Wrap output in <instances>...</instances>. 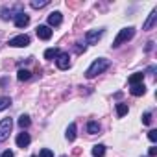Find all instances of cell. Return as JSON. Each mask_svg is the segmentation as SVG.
I'll return each mask as SVG.
<instances>
[{
	"mask_svg": "<svg viewBox=\"0 0 157 157\" xmlns=\"http://www.w3.org/2000/svg\"><path fill=\"white\" fill-rule=\"evenodd\" d=\"M151 48H153V41H150V43H148V46H146V52H150Z\"/></svg>",
	"mask_w": 157,
	"mask_h": 157,
	"instance_id": "f1b7e54d",
	"label": "cell"
},
{
	"mask_svg": "<svg viewBox=\"0 0 157 157\" xmlns=\"http://www.w3.org/2000/svg\"><path fill=\"white\" fill-rule=\"evenodd\" d=\"M61 22H63V17H61L59 11H54V13L48 15V24H50V26H59Z\"/></svg>",
	"mask_w": 157,
	"mask_h": 157,
	"instance_id": "9c48e42d",
	"label": "cell"
},
{
	"mask_svg": "<svg viewBox=\"0 0 157 157\" xmlns=\"http://www.w3.org/2000/svg\"><path fill=\"white\" fill-rule=\"evenodd\" d=\"M39 157H54V153H52V150L43 148V150H41V153H39Z\"/></svg>",
	"mask_w": 157,
	"mask_h": 157,
	"instance_id": "cb8c5ba5",
	"label": "cell"
},
{
	"mask_svg": "<svg viewBox=\"0 0 157 157\" xmlns=\"http://www.w3.org/2000/svg\"><path fill=\"white\" fill-rule=\"evenodd\" d=\"M28 24H30V17H28L24 11H21V13L15 15V26H17V28H24V26H28Z\"/></svg>",
	"mask_w": 157,
	"mask_h": 157,
	"instance_id": "52a82bcc",
	"label": "cell"
},
{
	"mask_svg": "<svg viewBox=\"0 0 157 157\" xmlns=\"http://www.w3.org/2000/svg\"><path fill=\"white\" fill-rule=\"evenodd\" d=\"M11 128H13V120L11 118H2V120H0V142L10 137Z\"/></svg>",
	"mask_w": 157,
	"mask_h": 157,
	"instance_id": "3957f363",
	"label": "cell"
},
{
	"mask_svg": "<svg viewBox=\"0 0 157 157\" xmlns=\"http://www.w3.org/2000/svg\"><path fill=\"white\" fill-rule=\"evenodd\" d=\"M87 131H89L91 135H96V133H100V131H102V126H100L96 120H91V122L87 124Z\"/></svg>",
	"mask_w": 157,
	"mask_h": 157,
	"instance_id": "5bb4252c",
	"label": "cell"
},
{
	"mask_svg": "<svg viewBox=\"0 0 157 157\" xmlns=\"http://www.w3.org/2000/svg\"><path fill=\"white\" fill-rule=\"evenodd\" d=\"M109 59H105V57H100V59H94L93 61V65L87 68V72H85V76L87 78H94V76H98V74H102L105 68H109Z\"/></svg>",
	"mask_w": 157,
	"mask_h": 157,
	"instance_id": "6da1fadb",
	"label": "cell"
},
{
	"mask_svg": "<svg viewBox=\"0 0 157 157\" xmlns=\"http://www.w3.org/2000/svg\"><path fill=\"white\" fill-rule=\"evenodd\" d=\"M35 33H37V37L43 39V41H48V39L52 37V30H50L48 26H37Z\"/></svg>",
	"mask_w": 157,
	"mask_h": 157,
	"instance_id": "ba28073f",
	"label": "cell"
},
{
	"mask_svg": "<svg viewBox=\"0 0 157 157\" xmlns=\"http://www.w3.org/2000/svg\"><path fill=\"white\" fill-rule=\"evenodd\" d=\"M129 93H131L133 96H142V94L146 93V87H144V83H139V85H131Z\"/></svg>",
	"mask_w": 157,
	"mask_h": 157,
	"instance_id": "4fadbf2b",
	"label": "cell"
},
{
	"mask_svg": "<svg viewBox=\"0 0 157 157\" xmlns=\"http://www.w3.org/2000/svg\"><path fill=\"white\" fill-rule=\"evenodd\" d=\"M142 124H144V126H150V124H151V115H150V113H144V115H142Z\"/></svg>",
	"mask_w": 157,
	"mask_h": 157,
	"instance_id": "603a6c76",
	"label": "cell"
},
{
	"mask_svg": "<svg viewBox=\"0 0 157 157\" xmlns=\"http://www.w3.org/2000/svg\"><path fill=\"white\" fill-rule=\"evenodd\" d=\"M102 35H104V30H91V32L85 33V43L87 44H96L102 39Z\"/></svg>",
	"mask_w": 157,
	"mask_h": 157,
	"instance_id": "277c9868",
	"label": "cell"
},
{
	"mask_svg": "<svg viewBox=\"0 0 157 157\" xmlns=\"http://www.w3.org/2000/svg\"><path fill=\"white\" fill-rule=\"evenodd\" d=\"M142 80H144V72H135V74H131L129 76V85H139V83H142Z\"/></svg>",
	"mask_w": 157,
	"mask_h": 157,
	"instance_id": "8fae6325",
	"label": "cell"
},
{
	"mask_svg": "<svg viewBox=\"0 0 157 157\" xmlns=\"http://www.w3.org/2000/svg\"><path fill=\"white\" fill-rule=\"evenodd\" d=\"M56 65H57V68L67 70V68L70 67V56H68L67 52H59V56L56 57Z\"/></svg>",
	"mask_w": 157,
	"mask_h": 157,
	"instance_id": "5b68a950",
	"label": "cell"
},
{
	"mask_svg": "<svg viewBox=\"0 0 157 157\" xmlns=\"http://www.w3.org/2000/svg\"><path fill=\"white\" fill-rule=\"evenodd\" d=\"M76 50H78V52H83V50H85V44H82V43H76Z\"/></svg>",
	"mask_w": 157,
	"mask_h": 157,
	"instance_id": "4316f807",
	"label": "cell"
},
{
	"mask_svg": "<svg viewBox=\"0 0 157 157\" xmlns=\"http://www.w3.org/2000/svg\"><path fill=\"white\" fill-rule=\"evenodd\" d=\"M117 115H118V117L128 115V105H126V104H118V105H117Z\"/></svg>",
	"mask_w": 157,
	"mask_h": 157,
	"instance_id": "7402d4cb",
	"label": "cell"
},
{
	"mask_svg": "<svg viewBox=\"0 0 157 157\" xmlns=\"http://www.w3.org/2000/svg\"><path fill=\"white\" fill-rule=\"evenodd\" d=\"M61 157H67V155H61Z\"/></svg>",
	"mask_w": 157,
	"mask_h": 157,
	"instance_id": "f546056e",
	"label": "cell"
},
{
	"mask_svg": "<svg viewBox=\"0 0 157 157\" xmlns=\"http://www.w3.org/2000/svg\"><path fill=\"white\" fill-rule=\"evenodd\" d=\"M30 124H32V122H30V117H28V115H22V117L19 118V126H21L22 129H24V128H28Z\"/></svg>",
	"mask_w": 157,
	"mask_h": 157,
	"instance_id": "44dd1931",
	"label": "cell"
},
{
	"mask_svg": "<svg viewBox=\"0 0 157 157\" xmlns=\"http://www.w3.org/2000/svg\"><path fill=\"white\" fill-rule=\"evenodd\" d=\"M48 4H50V0H32V8L33 10H41V8H44Z\"/></svg>",
	"mask_w": 157,
	"mask_h": 157,
	"instance_id": "e0dca14e",
	"label": "cell"
},
{
	"mask_svg": "<svg viewBox=\"0 0 157 157\" xmlns=\"http://www.w3.org/2000/svg\"><path fill=\"white\" fill-rule=\"evenodd\" d=\"M148 155H150V157L157 155V148H155V146H151V148H150V151H148Z\"/></svg>",
	"mask_w": 157,
	"mask_h": 157,
	"instance_id": "484cf974",
	"label": "cell"
},
{
	"mask_svg": "<svg viewBox=\"0 0 157 157\" xmlns=\"http://www.w3.org/2000/svg\"><path fill=\"white\" fill-rule=\"evenodd\" d=\"M57 56H59V48H48V50H44V59H48V61L56 59Z\"/></svg>",
	"mask_w": 157,
	"mask_h": 157,
	"instance_id": "2e32d148",
	"label": "cell"
},
{
	"mask_svg": "<svg viewBox=\"0 0 157 157\" xmlns=\"http://www.w3.org/2000/svg\"><path fill=\"white\" fill-rule=\"evenodd\" d=\"M0 157H13V151H11V150H6V151H4L2 155H0Z\"/></svg>",
	"mask_w": 157,
	"mask_h": 157,
	"instance_id": "83f0119b",
	"label": "cell"
},
{
	"mask_svg": "<svg viewBox=\"0 0 157 157\" xmlns=\"http://www.w3.org/2000/svg\"><path fill=\"white\" fill-rule=\"evenodd\" d=\"M17 78H19V82H28L30 78H32V72H30V70H26V68H19Z\"/></svg>",
	"mask_w": 157,
	"mask_h": 157,
	"instance_id": "9a60e30c",
	"label": "cell"
},
{
	"mask_svg": "<svg viewBox=\"0 0 157 157\" xmlns=\"http://www.w3.org/2000/svg\"><path fill=\"white\" fill-rule=\"evenodd\" d=\"M67 139L68 140H74L76 139V124L72 122L70 126H68V129H67Z\"/></svg>",
	"mask_w": 157,
	"mask_h": 157,
	"instance_id": "ffe728a7",
	"label": "cell"
},
{
	"mask_svg": "<svg viewBox=\"0 0 157 157\" xmlns=\"http://www.w3.org/2000/svg\"><path fill=\"white\" fill-rule=\"evenodd\" d=\"M28 44H30V37H28V35H17V37L10 39V46H15V48L28 46Z\"/></svg>",
	"mask_w": 157,
	"mask_h": 157,
	"instance_id": "8992f818",
	"label": "cell"
},
{
	"mask_svg": "<svg viewBox=\"0 0 157 157\" xmlns=\"http://www.w3.org/2000/svg\"><path fill=\"white\" fill-rule=\"evenodd\" d=\"M32 157H37V155H32Z\"/></svg>",
	"mask_w": 157,
	"mask_h": 157,
	"instance_id": "4dcf8cb0",
	"label": "cell"
},
{
	"mask_svg": "<svg viewBox=\"0 0 157 157\" xmlns=\"http://www.w3.org/2000/svg\"><path fill=\"white\" fill-rule=\"evenodd\" d=\"M104 153H105V146H104V144H96V146L93 148V155H94V157H102Z\"/></svg>",
	"mask_w": 157,
	"mask_h": 157,
	"instance_id": "d6986e66",
	"label": "cell"
},
{
	"mask_svg": "<svg viewBox=\"0 0 157 157\" xmlns=\"http://www.w3.org/2000/svg\"><path fill=\"white\" fill-rule=\"evenodd\" d=\"M155 21H157V10H153V11L150 13V17H148V21L144 22L142 30H151V26L155 24Z\"/></svg>",
	"mask_w": 157,
	"mask_h": 157,
	"instance_id": "7c38bea8",
	"label": "cell"
},
{
	"mask_svg": "<svg viewBox=\"0 0 157 157\" xmlns=\"http://www.w3.org/2000/svg\"><path fill=\"white\" fill-rule=\"evenodd\" d=\"M135 35V28L133 26H129V28H124V30H120V33L117 35V39L113 41V46L117 48V46H120L122 43H126V41H129L131 37Z\"/></svg>",
	"mask_w": 157,
	"mask_h": 157,
	"instance_id": "7a4b0ae2",
	"label": "cell"
},
{
	"mask_svg": "<svg viewBox=\"0 0 157 157\" xmlns=\"http://www.w3.org/2000/svg\"><path fill=\"white\" fill-rule=\"evenodd\" d=\"M11 105V98L10 96H0V111H4Z\"/></svg>",
	"mask_w": 157,
	"mask_h": 157,
	"instance_id": "ac0fdd59",
	"label": "cell"
},
{
	"mask_svg": "<svg viewBox=\"0 0 157 157\" xmlns=\"http://www.w3.org/2000/svg\"><path fill=\"white\" fill-rule=\"evenodd\" d=\"M148 139H150L151 142H155V140H157V131H155V129H151V131H148Z\"/></svg>",
	"mask_w": 157,
	"mask_h": 157,
	"instance_id": "d4e9b609",
	"label": "cell"
},
{
	"mask_svg": "<svg viewBox=\"0 0 157 157\" xmlns=\"http://www.w3.org/2000/svg\"><path fill=\"white\" fill-rule=\"evenodd\" d=\"M30 140H32V139H30V135H28V133H24V131L17 135V146H19V148H26V146L30 144Z\"/></svg>",
	"mask_w": 157,
	"mask_h": 157,
	"instance_id": "30bf717a",
	"label": "cell"
}]
</instances>
